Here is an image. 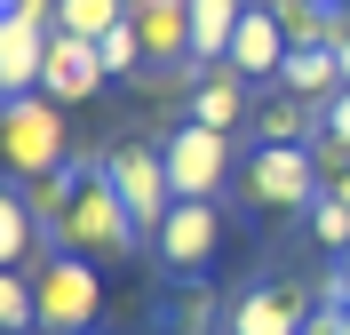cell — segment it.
<instances>
[{
    "label": "cell",
    "mask_w": 350,
    "mask_h": 335,
    "mask_svg": "<svg viewBox=\"0 0 350 335\" xmlns=\"http://www.w3.org/2000/svg\"><path fill=\"white\" fill-rule=\"evenodd\" d=\"M215 240H223L215 200H175L167 223L152 232V256L175 271V280H199V271H207V256H215Z\"/></svg>",
    "instance_id": "cell-7"
},
{
    "label": "cell",
    "mask_w": 350,
    "mask_h": 335,
    "mask_svg": "<svg viewBox=\"0 0 350 335\" xmlns=\"http://www.w3.org/2000/svg\"><path fill=\"white\" fill-rule=\"evenodd\" d=\"M231 335H310V303L279 280H255L247 295H231V312H223Z\"/></svg>",
    "instance_id": "cell-8"
},
{
    "label": "cell",
    "mask_w": 350,
    "mask_h": 335,
    "mask_svg": "<svg viewBox=\"0 0 350 335\" xmlns=\"http://www.w3.org/2000/svg\"><path fill=\"white\" fill-rule=\"evenodd\" d=\"M32 295H40L48 335H88V319L104 312V280H96L88 256H40L32 264Z\"/></svg>",
    "instance_id": "cell-4"
},
{
    "label": "cell",
    "mask_w": 350,
    "mask_h": 335,
    "mask_svg": "<svg viewBox=\"0 0 350 335\" xmlns=\"http://www.w3.org/2000/svg\"><path fill=\"white\" fill-rule=\"evenodd\" d=\"M310 112H319V104H303V96H271V104H255L247 128H255V144H303V136H310Z\"/></svg>",
    "instance_id": "cell-17"
},
{
    "label": "cell",
    "mask_w": 350,
    "mask_h": 335,
    "mask_svg": "<svg viewBox=\"0 0 350 335\" xmlns=\"http://www.w3.org/2000/svg\"><path fill=\"white\" fill-rule=\"evenodd\" d=\"M207 319H215V288H199V280H191V288L167 303V335H207Z\"/></svg>",
    "instance_id": "cell-24"
},
{
    "label": "cell",
    "mask_w": 350,
    "mask_h": 335,
    "mask_svg": "<svg viewBox=\"0 0 350 335\" xmlns=\"http://www.w3.org/2000/svg\"><path fill=\"white\" fill-rule=\"evenodd\" d=\"M88 176H96L88 160H64L56 176H40V184H24V200H32V216H40V232H48V240L64 232V216H72V200H80V184H88Z\"/></svg>",
    "instance_id": "cell-15"
},
{
    "label": "cell",
    "mask_w": 350,
    "mask_h": 335,
    "mask_svg": "<svg viewBox=\"0 0 350 335\" xmlns=\"http://www.w3.org/2000/svg\"><path fill=\"white\" fill-rule=\"evenodd\" d=\"M327 303H342V312H350V271H334V280H327Z\"/></svg>",
    "instance_id": "cell-27"
},
{
    "label": "cell",
    "mask_w": 350,
    "mask_h": 335,
    "mask_svg": "<svg viewBox=\"0 0 350 335\" xmlns=\"http://www.w3.org/2000/svg\"><path fill=\"white\" fill-rule=\"evenodd\" d=\"M8 16H40V24H56V0H8Z\"/></svg>",
    "instance_id": "cell-26"
},
{
    "label": "cell",
    "mask_w": 350,
    "mask_h": 335,
    "mask_svg": "<svg viewBox=\"0 0 350 335\" xmlns=\"http://www.w3.org/2000/svg\"><path fill=\"white\" fill-rule=\"evenodd\" d=\"M239 16H247V0H191V56L199 64H223V56H231Z\"/></svg>",
    "instance_id": "cell-16"
},
{
    "label": "cell",
    "mask_w": 350,
    "mask_h": 335,
    "mask_svg": "<svg viewBox=\"0 0 350 335\" xmlns=\"http://www.w3.org/2000/svg\"><path fill=\"white\" fill-rule=\"evenodd\" d=\"M334 192H342V200H350V168H342V176H334Z\"/></svg>",
    "instance_id": "cell-29"
},
{
    "label": "cell",
    "mask_w": 350,
    "mask_h": 335,
    "mask_svg": "<svg viewBox=\"0 0 350 335\" xmlns=\"http://www.w3.org/2000/svg\"><path fill=\"white\" fill-rule=\"evenodd\" d=\"M303 223H310V240L327 247V256H350V200L334 192V184L310 200V216H303Z\"/></svg>",
    "instance_id": "cell-22"
},
{
    "label": "cell",
    "mask_w": 350,
    "mask_h": 335,
    "mask_svg": "<svg viewBox=\"0 0 350 335\" xmlns=\"http://www.w3.org/2000/svg\"><path fill=\"white\" fill-rule=\"evenodd\" d=\"M128 24L144 32L152 64H167V72L199 64V56H191V0H128Z\"/></svg>",
    "instance_id": "cell-12"
},
{
    "label": "cell",
    "mask_w": 350,
    "mask_h": 335,
    "mask_svg": "<svg viewBox=\"0 0 350 335\" xmlns=\"http://www.w3.org/2000/svg\"><path fill=\"white\" fill-rule=\"evenodd\" d=\"M104 80H111V72H104V56H96V40H72V32L48 40V72H40V96H48V104H88Z\"/></svg>",
    "instance_id": "cell-11"
},
{
    "label": "cell",
    "mask_w": 350,
    "mask_h": 335,
    "mask_svg": "<svg viewBox=\"0 0 350 335\" xmlns=\"http://www.w3.org/2000/svg\"><path fill=\"white\" fill-rule=\"evenodd\" d=\"M32 223L40 216H32V200H24V184L0 192V264L8 271H24V256H32Z\"/></svg>",
    "instance_id": "cell-20"
},
{
    "label": "cell",
    "mask_w": 350,
    "mask_h": 335,
    "mask_svg": "<svg viewBox=\"0 0 350 335\" xmlns=\"http://www.w3.org/2000/svg\"><path fill=\"white\" fill-rule=\"evenodd\" d=\"M159 160H167L175 200H215L223 176H231V136H223V128H199V120H183V128L159 136Z\"/></svg>",
    "instance_id": "cell-5"
},
{
    "label": "cell",
    "mask_w": 350,
    "mask_h": 335,
    "mask_svg": "<svg viewBox=\"0 0 350 335\" xmlns=\"http://www.w3.org/2000/svg\"><path fill=\"white\" fill-rule=\"evenodd\" d=\"M223 64L239 72V80H279V64H286V24H279L271 0H247V16H239V32H231V56H223Z\"/></svg>",
    "instance_id": "cell-10"
},
{
    "label": "cell",
    "mask_w": 350,
    "mask_h": 335,
    "mask_svg": "<svg viewBox=\"0 0 350 335\" xmlns=\"http://www.w3.org/2000/svg\"><path fill=\"white\" fill-rule=\"evenodd\" d=\"M183 120H199V128H223V136L247 128V120H255V104H247V80H239L231 64H207V72L191 80V112H183Z\"/></svg>",
    "instance_id": "cell-13"
},
{
    "label": "cell",
    "mask_w": 350,
    "mask_h": 335,
    "mask_svg": "<svg viewBox=\"0 0 350 335\" xmlns=\"http://www.w3.org/2000/svg\"><path fill=\"white\" fill-rule=\"evenodd\" d=\"M0 152H8L16 184H40V176H56V168L72 160L64 104H48V96H8V112H0Z\"/></svg>",
    "instance_id": "cell-3"
},
{
    "label": "cell",
    "mask_w": 350,
    "mask_h": 335,
    "mask_svg": "<svg viewBox=\"0 0 350 335\" xmlns=\"http://www.w3.org/2000/svg\"><path fill=\"white\" fill-rule=\"evenodd\" d=\"M319 128H327V144H334V152L350 160V88H342V96H327V104H319Z\"/></svg>",
    "instance_id": "cell-25"
},
{
    "label": "cell",
    "mask_w": 350,
    "mask_h": 335,
    "mask_svg": "<svg viewBox=\"0 0 350 335\" xmlns=\"http://www.w3.org/2000/svg\"><path fill=\"white\" fill-rule=\"evenodd\" d=\"M0 327H8V335L40 327V295H32V280H24V271H0Z\"/></svg>",
    "instance_id": "cell-23"
},
{
    "label": "cell",
    "mask_w": 350,
    "mask_h": 335,
    "mask_svg": "<svg viewBox=\"0 0 350 335\" xmlns=\"http://www.w3.org/2000/svg\"><path fill=\"white\" fill-rule=\"evenodd\" d=\"M239 192L255 216H310V200L327 192V168L310 144H255L239 168Z\"/></svg>",
    "instance_id": "cell-1"
},
{
    "label": "cell",
    "mask_w": 350,
    "mask_h": 335,
    "mask_svg": "<svg viewBox=\"0 0 350 335\" xmlns=\"http://www.w3.org/2000/svg\"><path fill=\"white\" fill-rule=\"evenodd\" d=\"M111 24H128V0H56V32L72 40H104Z\"/></svg>",
    "instance_id": "cell-18"
},
{
    "label": "cell",
    "mask_w": 350,
    "mask_h": 335,
    "mask_svg": "<svg viewBox=\"0 0 350 335\" xmlns=\"http://www.w3.org/2000/svg\"><path fill=\"white\" fill-rule=\"evenodd\" d=\"M96 56H104L111 80H144V72H152V48H144V32H135V24H111L104 40H96Z\"/></svg>",
    "instance_id": "cell-21"
},
{
    "label": "cell",
    "mask_w": 350,
    "mask_h": 335,
    "mask_svg": "<svg viewBox=\"0 0 350 335\" xmlns=\"http://www.w3.org/2000/svg\"><path fill=\"white\" fill-rule=\"evenodd\" d=\"M334 64H342V88H350V32L334 40Z\"/></svg>",
    "instance_id": "cell-28"
},
{
    "label": "cell",
    "mask_w": 350,
    "mask_h": 335,
    "mask_svg": "<svg viewBox=\"0 0 350 335\" xmlns=\"http://www.w3.org/2000/svg\"><path fill=\"white\" fill-rule=\"evenodd\" d=\"M334 8H350V0H334Z\"/></svg>",
    "instance_id": "cell-30"
},
{
    "label": "cell",
    "mask_w": 350,
    "mask_h": 335,
    "mask_svg": "<svg viewBox=\"0 0 350 335\" xmlns=\"http://www.w3.org/2000/svg\"><path fill=\"white\" fill-rule=\"evenodd\" d=\"M279 96H303V104L342 96V64H334V48H286V64H279Z\"/></svg>",
    "instance_id": "cell-14"
},
{
    "label": "cell",
    "mask_w": 350,
    "mask_h": 335,
    "mask_svg": "<svg viewBox=\"0 0 350 335\" xmlns=\"http://www.w3.org/2000/svg\"><path fill=\"white\" fill-rule=\"evenodd\" d=\"M135 240H144V232H135L128 200H120V184L96 168V176L80 184V200H72L56 247H64V256H88V264H111V256H135Z\"/></svg>",
    "instance_id": "cell-2"
},
{
    "label": "cell",
    "mask_w": 350,
    "mask_h": 335,
    "mask_svg": "<svg viewBox=\"0 0 350 335\" xmlns=\"http://www.w3.org/2000/svg\"><path fill=\"white\" fill-rule=\"evenodd\" d=\"M271 8L286 24V48H327L334 40V8L327 0H271Z\"/></svg>",
    "instance_id": "cell-19"
},
{
    "label": "cell",
    "mask_w": 350,
    "mask_h": 335,
    "mask_svg": "<svg viewBox=\"0 0 350 335\" xmlns=\"http://www.w3.org/2000/svg\"><path fill=\"white\" fill-rule=\"evenodd\" d=\"M104 176L120 184V200H128L135 232L152 240L159 223H167V208H175V184H167V160H159L152 144H120V152H104Z\"/></svg>",
    "instance_id": "cell-6"
},
{
    "label": "cell",
    "mask_w": 350,
    "mask_h": 335,
    "mask_svg": "<svg viewBox=\"0 0 350 335\" xmlns=\"http://www.w3.org/2000/svg\"><path fill=\"white\" fill-rule=\"evenodd\" d=\"M48 40H56V24H40V16H8V8H0V96H40Z\"/></svg>",
    "instance_id": "cell-9"
}]
</instances>
